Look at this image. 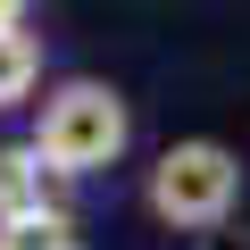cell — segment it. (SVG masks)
<instances>
[{
	"instance_id": "8992f818",
	"label": "cell",
	"mask_w": 250,
	"mask_h": 250,
	"mask_svg": "<svg viewBox=\"0 0 250 250\" xmlns=\"http://www.w3.org/2000/svg\"><path fill=\"white\" fill-rule=\"evenodd\" d=\"M25 9H34V0H0V34H17V25H25Z\"/></svg>"
},
{
	"instance_id": "5b68a950",
	"label": "cell",
	"mask_w": 250,
	"mask_h": 250,
	"mask_svg": "<svg viewBox=\"0 0 250 250\" xmlns=\"http://www.w3.org/2000/svg\"><path fill=\"white\" fill-rule=\"evenodd\" d=\"M0 250H75V217H67V208L17 217V225H0Z\"/></svg>"
},
{
	"instance_id": "277c9868",
	"label": "cell",
	"mask_w": 250,
	"mask_h": 250,
	"mask_svg": "<svg viewBox=\"0 0 250 250\" xmlns=\"http://www.w3.org/2000/svg\"><path fill=\"white\" fill-rule=\"evenodd\" d=\"M42 83V42L17 25V34H0V108H25Z\"/></svg>"
},
{
	"instance_id": "6da1fadb",
	"label": "cell",
	"mask_w": 250,
	"mask_h": 250,
	"mask_svg": "<svg viewBox=\"0 0 250 250\" xmlns=\"http://www.w3.org/2000/svg\"><path fill=\"white\" fill-rule=\"evenodd\" d=\"M50 175H100L125 159V142H134V108H125L117 83H92V75H67L42 92V117H34V134Z\"/></svg>"
},
{
	"instance_id": "3957f363",
	"label": "cell",
	"mask_w": 250,
	"mask_h": 250,
	"mask_svg": "<svg viewBox=\"0 0 250 250\" xmlns=\"http://www.w3.org/2000/svg\"><path fill=\"white\" fill-rule=\"evenodd\" d=\"M42 208H59V175L42 167L34 142H9V150H0V225L42 217Z\"/></svg>"
},
{
	"instance_id": "7a4b0ae2",
	"label": "cell",
	"mask_w": 250,
	"mask_h": 250,
	"mask_svg": "<svg viewBox=\"0 0 250 250\" xmlns=\"http://www.w3.org/2000/svg\"><path fill=\"white\" fill-rule=\"evenodd\" d=\"M233 200H242V159L225 142H208V134L167 142L159 167H150V184H142V208L167 233H217L233 217Z\"/></svg>"
}]
</instances>
